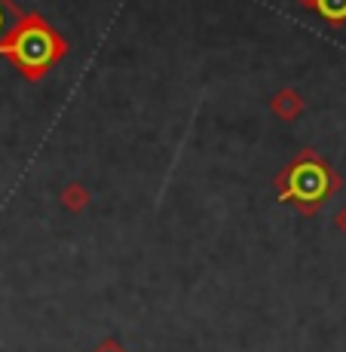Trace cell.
<instances>
[{
  "label": "cell",
  "mask_w": 346,
  "mask_h": 352,
  "mask_svg": "<svg viewBox=\"0 0 346 352\" xmlns=\"http://www.w3.org/2000/svg\"><path fill=\"white\" fill-rule=\"evenodd\" d=\"M337 187H340V178L334 175V168L325 160H318L313 151H303L276 178L279 199L297 206V212H303V214H313Z\"/></svg>",
  "instance_id": "obj_1"
},
{
  "label": "cell",
  "mask_w": 346,
  "mask_h": 352,
  "mask_svg": "<svg viewBox=\"0 0 346 352\" xmlns=\"http://www.w3.org/2000/svg\"><path fill=\"white\" fill-rule=\"evenodd\" d=\"M65 50H67L65 40L58 37L40 16L22 19L19 28L10 34V40L0 46V52L10 56L19 71L31 80L43 77V74L65 56Z\"/></svg>",
  "instance_id": "obj_2"
},
{
  "label": "cell",
  "mask_w": 346,
  "mask_h": 352,
  "mask_svg": "<svg viewBox=\"0 0 346 352\" xmlns=\"http://www.w3.org/2000/svg\"><path fill=\"white\" fill-rule=\"evenodd\" d=\"M270 107H273V113L279 120H294L297 113L303 111V101H301V96H297L294 89H282L279 96L273 98V104H270Z\"/></svg>",
  "instance_id": "obj_3"
},
{
  "label": "cell",
  "mask_w": 346,
  "mask_h": 352,
  "mask_svg": "<svg viewBox=\"0 0 346 352\" xmlns=\"http://www.w3.org/2000/svg\"><path fill=\"white\" fill-rule=\"evenodd\" d=\"M22 12L16 10V3L12 0H0V46L10 40V34L19 28V22H22Z\"/></svg>",
  "instance_id": "obj_4"
},
{
  "label": "cell",
  "mask_w": 346,
  "mask_h": 352,
  "mask_svg": "<svg viewBox=\"0 0 346 352\" xmlns=\"http://www.w3.org/2000/svg\"><path fill=\"white\" fill-rule=\"evenodd\" d=\"M310 6L322 12L331 25H343L346 22V0H310Z\"/></svg>",
  "instance_id": "obj_5"
},
{
  "label": "cell",
  "mask_w": 346,
  "mask_h": 352,
  "mask_svg": "<svg viewBox=\"0 0 346 352\" xmlns=\"http://www.w3.org/2000/svg\"><path fill=\"white\" fill-rule=\"evenodd\" d=\"M62 199H65V208H67V212H83L86 202H89V190H86L83 184H67Z\"/></svg>",
  "instance_id": "obj_6"
},
{
  "label": "cell",
  "mask_w": 346,
  "mask_h": 352,
  "mask_svg": "<svg viewBox=\"0 0 346 352\" xmlns=\"http://www.w3.org/2000/svg\"><path fill=\"white\" fill-rule=\"evenodd\" d=\"M95 352H126L123 346H120L117 340H105L101 346H95Z\"/></svg>",
  "instance_id": "obj_7"
},
{
  "label": "cell",
  "mask_w": 346,
  "mask_h": 352,
  "mask_svg": "<svg viewBox=\"0 0 346 352\" xmlns=\"http://www.w3.org/2000/svg\"><path fill=\"white\" fill-rule=\"evenodd\" d=\"M337 227H340L343 233H346V206L340 208V212H337Z\"/></svg>",
  "instance_id": "obj_8"
}]
</instances>
